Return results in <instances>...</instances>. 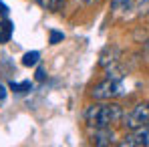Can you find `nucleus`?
<instances>
[{"mask_svg": "<svg viewBox=\"0 0 149 147\" xmlns=\"http://www.w3.org/2000/svg\"><path fill=\"white\" fill-rule=\"evenodd\" d=\"M36 79H38V81H42V79H45V71H42V69H38V71H36Z\"/></svg>", "mask_w": 149, "mask_h": 147, "instance_id": "nucleus-14", "label": "nucleus"}, {"mask_svg": "<svg viewBox=\"0 0 149 147\" xmlns=\"http://www.w3.org/2000/svg\"><path fill=\"white\" fill-rule=\"evenodd\" d=\"M63 40V32H56V30H50V45H56V42H61Z\"/></svg>", "mask_w": 149, "mask_h": 147, "instance_id": "nucleus-10", "label": "nucleus"}, {"mask_svg": "<svg viewBox=\"0 0 149 147\" xmlns=\"http://www.w3.org/2000/svg\"><path fill=\"white\" fill-rule=\"evenodd\" d=\"M0 14H4V16L8 14V6H6L4 2H0Z\"/></svg>", "mask_w": 149, "mask_h": 147, "instance_id": "nucleus-13", "label": "nucleus"}, {"mask_svg": "<svg viewBox=\"0 0 149 147\" xmlns=\"http://www.w3.org/2000/svg\"><path fill=\"white\" fill-rule=\"evenodd\" d=\"M125 127L127 129H139L143 125H149V103H139L137 107H133L131 113H127L123 117Z\"/></svg>", "mask_w": 149, "mask_h": 147, "instance_id": "nucleus-3", "label": "nucleus"}, {"mask_svg": "<svg viewBox=\"0 0 149 147\" xmlns=\"http://www.w3.org/2000/svg\"><path fill=\"white\" fill-rule=\"evenodd\" d=\"M10 89L12 91H16V93H26V91H30L32 89V83L30 81H22V83H10Z\"/></svg>", "mask_w": 149, "mask_h": 147, "instance_id": "nucleus-9", "label": "nucleus"}, {"mask_svg": "<svg viewBox=\"0 0 149 147\" xmlns=\"http://www.w3.org/2000/svg\"><path fill=\"white\" fill-rule=\"evenodd\" d=\"M131 0H113V8H119V6H127Z\"/></svg>", "mask_w": 149, "mask_h": 147, "instance_id": "nucleus-11", "label": "nucleus"}, {"mask_svg": "<svg viewBox=\"0 0 149 147\" xmlns=\"http://www.w3.org/2000/svg\"><path fill=\"white\" fill-rule=\"evenodd\" d=\"M147 50H149V40H147Z\"/></svg>", "mask_w": 149, "mask_h": 147, "instance_id": "nucleus-16", "label": "nucleus"}, {"mask_svg": "<svg viewBox=\"0 0 149 147\" xmlns=\"http://www.w3.org/2000/svg\"><path fill=\"white\" fill-rule=\"evenodd\" d=\"M38 56H40V52H38V50L24 52V56H22V65H24V67H34V65L38 63Z\"/></svg>", "mask_w": 149, "mask_h": 147, "instance_id": "nucleus-8", "label": "nucleus"}, {"mask_svg": "<svg viewBox=\"0 0 149 147\" xmlns=\"http://www.w3.org/2000/svg\"><path fill=\"white\" fill-rule=\"evenodd\" d=\"M121 93H123V87L113 77H107L105 81H101L99 85H95L93 91H91V95L95 99H113V97H119Z\"/></svg>", "mask_w": 149, "mask_h": 147, "instance_id": "nucleus-2", "label": "nucleus"}, {"mask_svg": "<svg viewBox=\"0 0 149 147\" xmlns=\"http://www.w3.org/2000/svg\"><path fill=\"white\" fill-rule=\"evenodd\" d=\"M4 99H6V87L0 83V101H4Z\"/></svg>", "mask_w": 149, "mask_h": 147, "instance_id": "nucleus-12", "label": "nucleus"}, {"mask_svg": "<svg viewBox=\"0 0 149 147\" xmlns=\"http://www.w3.org/2000/svg\"><path fill=\"white\" fill-rule=\"evenodd\" d=\"M123 147H139V145H149V125H143L139 129H133V133H129L121 143Z\"/></svg>", "mask_w": 149, "mask_h": 147, "instance_id": "nucleus-4", "label": "nucleus"}, {"mask_svg": "<svg viewBox=\"0 0 149 147\" xmlns=\"http://www.w3.org/2000/svg\"><path fill=\"white\" fill-rule=\"evenodd\" d=\"M12 30H14L12 22H8V20H2V22H0V45H4V42L10 40Z\"/></svg>", "mask_w": 149, "mask_h": 147, "instance_id": "nucleus-6", "label": "nucleus"}, {"mask_svg": "<svg viewBox=\"0 0 149 147\" xmlns=\"http://www.w3.org/2000/svg\"><path fill=\"white\" fill-rule=\"evenodd\" d=\"M85 119L91 127H111L113 123L123 119V109L117 103L111 105H91L85 111Z\"/></svg>", "mask_w": 149, "mask_h": 147, "instance_id": "nucleus-1", "label": "nucleus"}, {"mask_svg": "<svg viewBox=\"0 0 149 147\" xmlns=\"http://www.w3.org/2000/svg\"><path fill=\"white\" fill-rule=\"evenodd\" d=\"M83 2H85V4H91V2H95V0H83Z\"/></svg>", "mask_w": 149, "mask_h": 147, "instance_id": "nucleus-15", "label": "nucleus"}, {"mask_svg": "<svg viewBox=\"0 0 149 147\" xmlns=\"http://www.w3.org/2000/svg\"><path fill=\"white\" fill-rule=\"evenodd\" d=\"M93 143L95 145H111V143H115V133L111 131V127H97V131L93 135Z\"/></svg>", "mask_w": 149, "mask_h": 147, "instance_id": "nucleus-5", "label": "nucleus"}, {"mask_svg": "<svg viewBox=\"0 0 149 147\" xmlns=\"http://www.w3.org/2000/svg\"><path fill=\"white\" fill-rule=\"evenodd\" d=\"M36 4L47 10H61L65 6V0H36Z\"/></svg>", "mask_w": 149, "mask_h": 147, "instance_id": "nucleus-7", "label": "nucleus"}]
</instances>
